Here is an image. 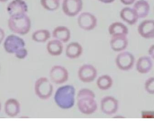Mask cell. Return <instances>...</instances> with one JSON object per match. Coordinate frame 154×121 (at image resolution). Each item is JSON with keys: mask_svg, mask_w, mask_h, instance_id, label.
Segmentation results:
<instances>
[{"mask_svg": "<svg viewBox=\"0 0 154 121\" xmlns=\"http://www.w3.org/2000/svg\"><path fill=\"white\" fill-rule=\"evenodd\" d=\"M95 94L87 88L81 89L77 94V107L82 114L90 115L96 111L97 105L95 100Z\"/></svg>", "mask_w": 154, "mask_h": 121, "instance_id": "6da1fadb", "label": "cell"}, {"mask_svg": "<svg viewBox=\"0 0 154 121\" xmlns=\"http://www.w3.org/2000/svg\"><path fill=\"white\" fill-rule=\"evenodd\" d=\"M75 90L72 85H65L59 87L55 92L54 102L62 109H69L75 104Z\"/></svg>", "mask_w": 154, "mask_h": 121, "instance_id": "7a4b0ae2", "label": "cell"}, {"mask_svg": "<svg viewBox=\"0 0 154 121\" xmlns=\"http://www.w3.org/2000/svg\"><path fill=\"white\" fill-rule=\"evenodd\" d=\"M8 27L12 32L21 35L28 34L31 28V22L26 14L10 16Z\"/></svg>", "mask_w": 154, "mask_h": 121, "instance_id": "3957f363", "label": "cell"}, {"mask_svg": "<svg viewBox=\"0 0 154 121\" xmlns=\"http://www.w3.org/2000/svg\"><path fill=\"white\" fill-rule=\"evenodd\" d=\"M53 86L49 80L45 77H41L37 80L34 84V92L40 99L47 100L53 93Z\"/></svg>", "mask_w": 154, "mask_h": 121, "instance_id": "277c9868", "label": "cell"}, {"mask_svg": "<svg viewBox=\"0 0 154 121\" xmlns=\"http://www.w3.org/2000/svg\"><path fill=\"white\" fill-rule=\"evenodd\" d=\"M25 46L24 40L14 34L8 36L3 43L5 51L10 54H14L18 50Z\"/></svg>", "mask_w": 154, "mask_h": 121, "instance_id": "5b68a950", "label": "cell"}, {"mask_svg": "<svg viewBox=\"0 0 154 121\" xmlns=\"http://www.w3.org/2000/svg\"><path fill=\"white\" fill-rule=\"evenodd\" d=\"M134 56L128 52H123L118 54L116 58V65L120 70L126 71L131 69L134 63Z\"/></svg>", "mask_w": 154, "mask_h": 121, "instance_id": "8992f818", "label": "cell"}, {"mask_svg": "<svg viewBox=\"0 0 154 121\" xmlns=\"http://www.w3.org/2000/svg\"><path fill=\"white\" fill-rule=\"evenodd\" d=\"M82 0H63L62 9L66 15L73 17L78 15L82 9Z\"/></svg>", "mask_w": 154, "mask_h": 121, "instance_id": "52a82bcc", "label": "cell"}, {"mask_svg": "<svg viewBox=\"0 0 154 121\" xmlns=\"http://www.w3.org/2000/svg\"><path fill=\"white\" fill-rule=\"evenodd\" d=\"M50 77L51 81L55 84H63L68 79V72L61 66L55 65L50 70Z\"/></svg>", "mask_w": 154, "mask_h": 121, "instance_id": "ba28073f", "label": "cell"}, {"mask_svg": "<svg viewBox=\"0 0 154 121\" xmlns=\"http://www.w3.org/2000/svg\"><path fill=\"white\" fill-rule=\"evenodd\" d=\"M77 22L79 27L85 31L94 29L97 25V19L94 15L89 13H83L80 15Z\"/></svg>", "mask_w": 154, "mask_h": 121, "instance_id": "9c48e42d", "label": "cell"}, {"mask_svg": "<svg viewBox=\"0 0 154 121\" xmlns=\"http://www.w3.org/2000/svg\"><path fill=\"white\" fill-rule=\"evenodd\" d=\"M78 76L81 81L84 83H90L95 79L97 76V71L91 65H83L78 70Z\"/></svg>", "mask_w": 154, "mask_h": 121, "instance_id": "30bf717a", "label": "cell"}, {"mask_svg": "<svg viewBox=\"0 0 154 121\" xmlns=\"http://www.w3.org/2000/svg\"><path fill=\"white\" fill-rule=\"evenodd\" d=\"M101 108L102 112L105 114H114L119 108V102L112 96H105L101 100Z\"/></svg>", "mask_w": 154, "mask_h": 121, "instance_id": "8fae6325", "label": "cell"}, {"mask_svg": "<svg viewBox=\"0 0 154 121\" xmlns=\"http://www.w3.org/2000/svg\"><path fill=\"white\" fill-rule=\"evenodd\" d=\"M7 11L10 16L26 14L28 5L23 0H13L7 7Z\"/></svg>", "mask_w": 154, "mask_h": 121, "instance_id": "7c38bea8", "label": "cell"}, {"mask_svg": "<svg viewBox=\"0 0 154 121\" xmlns=\"http://www.w3.org/2000/svg\"><path fill=\"white\" fill-rule=\"evenodd\" d=\"M138 31L142 37L146 39H152L154 37V21L146 20L138 26Z\"/></svg>", "mask_w": 154, "mask_h": 121, "instance_id": "4fadbf2b", "label": "cell"}, {"mask_svg": "<svg viewBox=\"0 0 154 121\" xmlns=\"http://www.w3.org/2000/svg\"><path fill=\"white\" fill-rule=\"evenodd\" d=\"M21 110V105L19 101L14 98L6 101L4 104V111L8 117H15L18 115Z\"/></svg>", "mask_w": 154, "mask_h": 121, "instance_id": "5bb4252c", "label": "cell"}, {"mask_svg": "<svg viewBox=\"0 0 154 121\" xmlns=\"http://www.w3.org/2000/svg\"><path fill=\"white\" fill-rule=\"evenodd\" d=\"M128 45L126 36L117 35L112 36L110 40V46L112 50L116 52L123 51Z\"/></svg>", "mask_w": 154, "mask_h": 121, "instance_id": "9a60e30c", "label": "cell"}, {"mask_svg": "<svg viewBox=\"0 0 154 121\" xmlns=\"http://www.w3.org/2000/svg\"><path fill=\"white\" fill-rule=\"evenodd\" d=\"M53 37L63 43H66L69 41L71 37L70 30L66 27L58 26L54 29Z\"/></svg>", "mask_w": 154, "mask_h": 121, "instance_id": "2e32d148", "label": "cell"}, {"mask_svg": "<svg viewBox=\"0 0 154 121\" xmlns=\"http://www.w3.org/2000/svg\"><path fill=\"white\" fill-rule=\"evenodd\" d=\"M82 46L77 42L70 43L66 48V56L71 59L78 58L82 55Z\"/></svg>", "mask_w": 154, "mask_h": 121, "instance_id": "e0dca14e", "label": "cell"}, {"mask_svg": "<svg viewBox=\"0 0 154 121\" xmlns=\"http://www.w3.org/2000/svg\"><path fill=\"white\" fill-rule=\"evenodd\" d=\"M153 66L152 60L150 57L143 56L138 59L136 69L141 74H146L150 72Z\"/></svg>", "mask_w": 154, "mask_h": 121, "instance_id": "ac0fdd59", "label": "cell"}, {"mask_svg": "<svg viewBox=\"0 0 154 121\" xmlns=\"http://www.w3.org/2000/svg\"><path fill=\"white\" fill-rule=\"evenodd\" d=\"M120 16L121 19L130 25L135 24L139 17L133 9L126 7L120 11Z\"/></svg>", "mask_w": 154, "mask_h": 121, "instance_id": "d6986e66", "label": "cell"}, {"mask_svg": "<svg viewBox=\"0 0 154 121\" xmlns=\"http://www.w3.org/2000/svg\"><path fill=\"white\" fill-rule=\"evenodd\" d=\"M46 49L51 56H59L63 52V45L60 41L57 39H53L47 43Z\"/></svg>", "mask_w": 154, "mask_h": 121, "instance_id": "ffe728a7", "label": "cell"}, {"mask_svg": "<svg viewBox=\"0 0 154 121\" xmlns=\"http://www.w3.org/2000/svg\"><path fill=\"white\" fill-rule=\"evenodd\" d=\"M133 9L137 14L139 18L146 17L149 13L150 6L146 0H139L135 2Z\"/></svg>", "mask_w": 154, "mask_h": 121, "instance_id": "44dd1931", "label": "cell"}, {"mask_svg": "<svg viewBox=\"0 0 154 121\" xmlns=\"http://www.w3.org/2000/svg\"><path fill=\"white\" fill-rule=\"evenodd\" d=\"M109 31L112 36L117 35L126 36L128 34V30L127 27L120 22H115L110 25Z\"/></svg>", "mask_w": 154, "mask_h": 121, "instance_id": "7402d4cb", "label": "cell"}, {"mask_svg": "<svg viewBox=\"0 0 154 121\" xmlns=\"http://www.w3.org/2000/svg\"><path fill=\"white\" fill-rule=\"evenodd\" d=\"M51 34L49 30L45 29L38 30L32 35V38L34 42L44 43L51 38Z\"/></svg>", "mask_w": 154, "mask_h": 121, "instance_id": "603a6c76", "label": "cell"}, {"mask_svg": "<svg viewBox=\"0 0 154 121\" xmlns=\"http://www.w3.org/2000/svg\"><path fill=\"white\" fill-rule=\"evenodd\" d=\"M113 81L110 76L104 75L100 76L97 80V85L98 88L103 91L108 90L112 86Z\"/></svg>", "mask_w": 154, "mask_h": 121, "instance_id": "cb8c5ba5", "label": "cell"}, {"mask_svg": "<svg viewBox=\"0 0 154 121\" xmlns=\"http://www.w3.org/2000/svg\"><path fill=\"white\" fill-rule=\"evenodd\" d=\"M41 6L49 11H54L60 7V0H40Z\"/></svg>", "mask_w": 154, "mask_h": 121, "instance_id": "d4e9b609", "label": "cell"}, {"mask_svg": "<svg viewBox=\"0 0 154 121\" xmlns=\"http://www.w3.org/2000/svg\"><path fill=\"white\" fill-rule=\"evenodd\" d=\"M145 88L146 91L150 94H154V78L151 77L146 81L145 84Z\"/></svg>", "mask_w": 154, "mask_h": 121, "instance_id": "484cf974", "label": "cell"}, {"mask_svg": "<svg viewBox=\"0 0 154 121\" xmlns=\"http://www.w3.org/2000/svg\"><path fill=\"white\" fill-rule=\"evenodd\" d=\"M15 56L19 59H23L28 56V52L24 47L21 48L14 53Z\"/></svg>", "mask_w": 154, "mask_h": 121, "instance_id": "4316f807", "label": "cell"}, {"mask_svg": "<svg viewBox=\"0 0 154 121\" xmlns=\"http://www.w3.org/2000/svg\"><path fill=\"white\" fill-rule=\"evenodd\" d=\"M154 112L153 111H143L141 112L142 118H154Z\"/></svg>", "mask_w": 154, "mask_h": 121, "instance_id": "83f0119b", "label": "cell"}, {"mask_svg": "<svg viewBox=\"0 0 154 121\" xmlns=\"http://www.w3.org/2000/svg\"><path fill=\"white\" fill-rule=\"evenodd\" d=\"M5 37V33L4 31L0 28V44L2 43V41L4 40Z\"/></svg>", "mask_w": 154, "mask_h": 121, "instance_id": "f1b7e54d", "label": "cell"}, {"mask_svg": "<svg viewBox=\"0 0 154 121\" xmlns=\"http://www.w3.org/2000/svg\"><path fill=\"white\" fill-rule=\"evenodd\" d=\"M135 0H120L121 2L124 5H130L133 4Z\"/></svg>", "mask_w": 154, "mask_h": 121, "instance_id": "f546056e", "label": "cell"}, {"mask_svg": "<svg viewBox=\"0 0 154 121\" xmlns=\"http://www.w3.org/2000/svg\"><path fill=\"white\" fill-rule=\"evenodd\" d=\"M154 46L152 45L150 47H149V54L151 56V58H154Z\"/></svg>", "mask_w": 154, "mask_h": 121, "instance_id": "4dcf8cb0", "label": "cell"}, {"mask_svg": "<svg viewBox=\"0 0 154 121\" xmlns=\"http://www.w3.org/2000/svg\"><path fill=\"white\" fill-rule=\"evenodd\" d=\"M98 1H101V2H103V3L108 4V3H112L115 0H98Z\"/></svg>", "mask_w": 154, "mask_h": 121, "instance_id": "1f68e13d", "label": "cell"}, {"mask_svg": "<svg viewBox=\"0 0 154 121\" xmlns=\"http://www.w3.org/2000/svg\"><path fill=\"white\" fill-rule=\"evenodd\" d=\"M8 0H0V2H5L8 1Z\"/></svg>", "mask_w": 154, "mask_h": 121, "instance_id": "d6a6232c", "label": "cell"}, {"mask_svg": "<svg viewBox=\"0 0 154 121\" xmlns=\"http://www.w3.org/2000/svg\"><path fill=\"white\" fill-rule=\"evenodd\" d=\"M2 109V104L1 103V102H0V111H1V110Z\"/></svg>", "mask_w": 154, "mask_h": 121, "instance_id": "836d02e7", "label": "cell"}, {"mask_svg": "<svg viewBox=\"0 0 154 121\" xmlns=\"http://www.w3.org/2000/svg\"><path fill=\"white\" fill-rule=\"evenodd\" d=\"M0 70H1V66H0Z\"/></svg>", "mask_w": 154, "mask_h": 121, "instance_id": "e575fe53", "label": "cell"}]
</instances>
